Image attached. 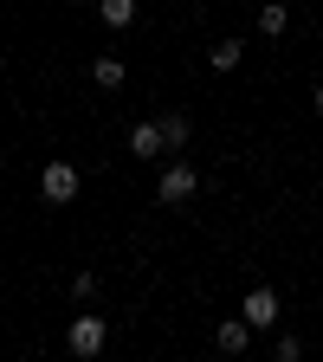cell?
Instances as JSON below:
<instances>
[{"label": "cell", "instance_id": "6da1fadb", "mask_svg": "<svg viewBox=\"0 0 323 362\" xmlns=\"http://www.w3.org/2000/svg\"><path fill=\"white\" fill-rule=\"evenodd\" d=\"M194 188H201V175H194L188 162H168V168H162V188H155V194H162V207H181V201H194Z\"/></svg>", "mask_w": 323, "mask_h": 362}, {"label": "cell", "instance_id": "7a4b0ae2", "mask_svg": "<svg viewBox=\"0 0 323 362\" xmlns=\"http://www.w3.org/2000/svg\"><path fill=\"white\" fill-rule=\"evenodd\" d=\"M39 194H45V201H52V207H65V201H78V168H71V162H52V168H45V175H39Z\"/></svg>", "mask_w": 323, "mask_h": 362}, {"label": "cell", "instance_id": "3957f363", "mask_svg": "<svg viewBox=\"0 0 323 362\" xmlns=\"http://www.w3.org/2000/svg\"><path fill=\"white\" fill-rule=\"evenodd\" d=\"M104 317H71V330H65V343H71V356H98L104 349Z\"/></svg>", "mask_w": 323, "mask_h": 362}, {"label": "cell", "instance_id": "277c9868", "mask_svg": "<svg viewBox=\"0 0 323 362\" xmlns=\"http://www.w3.org/2000/svg\"><path fill=\"white\" fill-rule=\"evenodd\" d=\"M240 317H246V324H252V330H271V324H278V291H271V285H259V291H246V304H240Z\"/></svg>", "mask_w": 323, "mask_h": 362}, {"label": "cell", "instance_id": "5b68a950", "mask_svg": "<svg viewBox=\"0 0 323 362\" xmlns=\"http://www.w3.org/2000/svg\"><path fill=\"white\" fill-rule=\"evenodd\" d=\"M168 143H162V123H136L129 129V156H143V162H155Z\"/></svg>", "mask_w": 323, "mask_h": 362}, {"label": "cell", "instance_id": "8992f818", "mask_svg": "<svg viewBox=\"0 0 323 362\" xmlns=\"http://www.w3.org/2000/svg\"><path fill=\"white\" fill-rule=\"evenodd\" d=\"M213 343H220V349H226V356H240V349H246V343H252V324H246V317H226V324H220V330H213Z\"/></svg>", "mask_w": 323, "mask_h": 362}, {"label": "cell", "instance_id": "52a82bcc", "mask_svg": "<svg viewBox=\"0 0 323 362\" xmlns=\"http://www.w3.org/2000/svg\"><path fill=\"white\" fill-rule=\"evenodd\" d=\"M90 78H98L104 90H117V84H123V59H117V52H98V59H90Z\"/></svg>", "mask_w": 323, "mask_h": 362}, {"label": "cell", "instance_id": "ba28073f", "mask_svg": "<svg viewBox=\"0 0 323 362\" xmlns=\"http://www.w3.org/2000/svg\"><path fill=\"white\" fill-rule=\"evenodd\" d=\"M240 59H246V45H240V39H220L213 52H207V65H213V71H240Z\"/></svg>", "mask_w": 323, "mask_h": 362}, {"label": "cell", "instance_id": "9c48e42d", "mask_svg": "<svg viewBox=\"0 0 323 362\" xmlns=\"http://www.w3.org/2000/svg\"><path fill=\"white\" fill-rule=\"evenodd\" d=\"M98 20H104V26H117V33H123V26H129V20H136V0H98Z\"/></svg>", "mask_w": 323, "mask_h": 362}, {"label": "cell", "instance_id": "30bf717a", "mask_svg": "<svg viewBox=\"0 0 323 362\" xmlns=\"http://www.w3.org/2000/svg\"><path fill=\"white\" fill-rule=\"evenodd\" d=\"M188 136H194V123L181 117V110H168V117H162V143H168V149H181Z\"/></svg>", "mask_w": 323, "mask_h": 362}, {"label": "cell", "instance_id": "8fae6325", "mask_svg": "<svg viewBox=\"0 0 323 362\" xmlns=\"http://www.w3.org/2000/svg\"><path fill=\"white\" fill-rule=\"evenodd\" d=\"M285 20H291L285 7H259V33L265 39H285Z\"/></svg>", "mask_w": 323, "mask_h": 362}, {"label": "cell", "instance_id": "7c38bea8", "mask_svg": "<svg viewBox=\"0 0 323 362\" xmlns=\"http://www.w3.org/2000/svg\"><path fill=\"white\" fill-rule=\"evenodd\" d=\"M71 298L90 304V298H98V279H90V272H78V279H71Z\"/></svg>", "mask_w": 323, "mask_h": 362}, {"label": "cell", "instance_id": "4fadbf2b", "mask_svg": "<svg viewBox=\"0 0 323 362\" xmlns=\"http://www.w3.org/2000/svg\"><path fill=\"white\" fill-rule=\"evenodd\" d=\"M317 117H323V84H317Z\"/></svg>", "mask_w": 323, "mask_h": 362}, {"label": "cell", "instance_id": "5bb4252c", "mask_svg": "<svg viewBox=\"0 0 323 362\" xmlns=\"http://www.w3.org/2000/svg\"><path fill=\"white\" fill-rule=\"evenodd\" d=\"M78 7H84V0H78Z\"/></svg>", "mask_w": 323, "mask_h": 362}]
</instances>
